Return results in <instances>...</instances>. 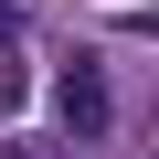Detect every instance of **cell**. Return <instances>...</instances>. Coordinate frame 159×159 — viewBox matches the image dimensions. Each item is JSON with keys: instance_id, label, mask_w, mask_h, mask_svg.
Listing matches in <instances>:
<instances>
[{"instance_id": "2", "label": "cell", "mask_w": 159, "mask_h": 159, "mask_svg": "<svg viewBox=\"0 0 159 159\" xmlns=\"http://www.w3.org/2000/svg\"><path fill=\"white\" fill-rule=\"evenodd\" d=\"M0 159H43V148H21V138H0Z\"/></svg>"}, {"instance_id": "1", "label": "cell", "mask_w": 159, "mask_h": 159, "mask_svg": "<svg viewBox=\"0 0 159 159\" xmlns=\"http://www.w3.org/2000/svg\"><path fill=\"white\" fill-rule=\"evenodd\" d=\"M53 117H64L74 138H106L117 106H106V64H96V53H64V64H53Z\"/></svg>"}]
</instances>
